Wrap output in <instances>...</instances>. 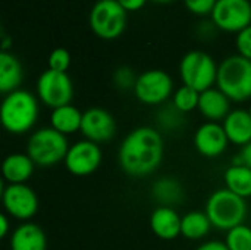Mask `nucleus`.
Segmentation results:
<instances>
[{"instance_id":"obj_1","label":"nucleus","mask_w":251,"mask_h":250,"mask_svg":"<svg viewBox=\"0 0 251 250\" xmlns=\"http://www.w3.org/2000/svg\"><path fill=\"white\" fill-rule=\"evenodd\" d=\"M163 152L165 143L162 134L153 127H138L122 140L118 159L125 174L147 177L162 164Z\"/></svg>"},{"instance_id":"obj_2","label":"nucleus","mask_w":251,"mask_h":250,"mask_svg":"<svg viewBox=\"0 0 251 250\" xmlns=\"http://www.w3.org/2000/svg\"><path fill=\"white\" fill-rule=\"evenodd\" d=\"M38 112V99L31 91L19 88L3 97L0 119L7 133L21 136L37 124Z\"/></svg>"},{"instance_id":"obj_3","label":"nucleus","mask_w":251,"mask_h":250,"mask_svg":"<svg viewBox=\"0 0 251 250\" xmlns=\"http://www.w3.org/2000/svg\"><path fill=\"white\" fill-rule=\"evenodd\" d=\"M216 85L231 102L251 99V60L241 55L225 57L218 66Z\"/></svg>"},{"instance_id":"obj_4","label":"nucleus","mask_w":251,"mask_h":250,"mask_svg":"<svg viewBox=\"0 0 251 250\" xmlns=\"http://www.w3.org/2000/svg\"><path fill=\"white\" fill-rule=\"evenodd\" d=\"M204 212L215 228L228 233L229 230L244 224L249 206L246 199L237 196L228 189H219L207 199Z\"/></svg>"},{"instance_id":"obj_5","label":"nucleus","mask_w":251,"mask_h":250,"mask_svg":"<svg viewBox=\"0 0 251 250\" xmlns=\"http://www.w3.org/2000/svg\"><path fill=\"white\" fill-rule=\"evenodd\" d=\"M69 143L66 136L60 134L51 127L40 128L34 131L26 144V153L34 161L35 167L49 168L65 161Z\"/></svg>"},{"instance_id":"obj_6","label":"nucleus","mask_w":251,"mask_h":250,"mask_svg":"<svg viewBox=\"0 0 251 250\" xmlns=\"http://www.w3.org/2000/svg\"><path fill=\"white\" fill-rule=\"evenodd\" d=\"M218 66L215 59L203 50H191L184 55L179 63V75L184 85L199 93L206 91L216 84Z\"/></svg>"},{"instance_id":"obj_7","label":"nucleus","mask_w":251,"mask_h":250,"mask_svg":"<svg viewBox=\"0 0 251 250\" xmlns=\"http://www.w3.org/2000/svg\"><path fill=\"white\" fill-rule=\"evenodd\" d=\"M126 15L118 0H97L88 15L90 28L97 37L113 40L125 31Z\"/></svg>"},{"instance_id":"obj_8","label":"nucleus","mask_w":251,"mask_h":250,"mask_svg":"<svg viewBox=\"0 0 251 250\" xmlns=\"http://www.w3.org/2000/svg\"><path fill=\"white\" fill-rule=\"evenodd\" d=\"M37 97L47 108L56 109L71 105L74 97V84L66 72L46 69L37 81Z\"/></svg>"},{"instance_id":"obj_9","label":"nucleus","mask_w":251,"mask_h":250,"mask_svg":"<svg viewBox=\"0 0 251 250\" xmlns=\"http://www.w3.org/2000/svg\"><path fill=\"white\" fill-rule=\"evenodd\" d=\"M174 93V81L171 75L162 69H149L138 75L134 85L135 97L144 105H162Z\"/></svg>"},{"instance_id":"obj_10","label":"nucleus","mask_w":251,"mask_h":250,"mask_svg":"<svg viewBox=\"0 0 251 250\" xmlns=\"http://www.w3.org/2000/svg\"><path fill=\"white\" fill-rule=\"evenodd\" d=\"M1 202L7 215L15 220L28 222L38 211V197L35 192L26 184L1 183Z\"/></svg>"},{"instance_id":"obj_11","label":"nucleus","mask_w":251,"mask_h":250,"mask_svg":"<svg viewBox=\"0 0 251 250\" xmlns=\"http://www.w3.org/2000/svg\"><path fill=\"white\" fill-rule=\"evenodd\" d=\"M210 15L216 28L228 32H240L251 25V1L218 0Z\"/></svg>"},{"instance_id":"obj_12","label":"nucleus","mask_w":251,"mask_h":250,"mask_svg":"<svg viewBox=\"0 0 251 250\" xmlns=\"http://www.w3.org/2000/svg\"><path fill=\"white\" fill-rule=\"evenodd\" d=\"M63 164L72 175L87 177L96 172L101 164L100 146L88 140L76 141L69 147Z\"/></svg>"},{"instance_id":"obj_13","label":"nucleus","mask_w":251,"mask_h":250,"mask_svg":"<svg viewBox=\"0 0 251 250\" xmlns=\"http://www.w3.org/2000/svg\"><path fill=\"white\" fill-rule=\"evenodd\" d=\"M118 125L115 118L103 108H90L82 113L81 133L85 140L93 143L110 141L116 134Z\"/></svg>"},{"instance_id":"obj_14","label":"nucleus","mask_w":251,"mask_h":250,"mask_svg":"<svg viewBox=\"0 0 251 250\" xmlns=\"http://www.w3.org/2000/svg\"><path fill=\"white\" fill-rule=\"evenodd\" d=\"M229 140L219 122H204L196 130L194 146L204 158H218L228 149Z\"/></svg>"},{"instance_id":"obj_15","label":"nucleus","mask_w":251,"mask_h":250,"mask_svg":"<svg viewBox=\"0 0 251 250\" xmlns=\"http://www.w3.org/2000/svg\"><path fill=\"white\" fill-rule=\"evenodd\" d=\"M199 111L209 122H221L231 113V100L216 87L200 93Z\"/></svg>"},{"instance_id":"obj_16","label":"nucleus","mask_w":251,"mask_h":250,"mask_svg":"<svg viewBox=\"0 0 251 250\" xmlns=\"http://www.w3.org/2000/svg\"><path fill=\"white\" fill-rule=\"evenodd\" d=\"M10 250H46L47 237L41 227L34 222H24L10 233Z\"/></svg>"},{"instance_id":"obj_17","label":"nucleus","mask_w":251,"mask_h":250,"mask_svg":"<svg viewBox=\"0 0 251 250\" xmlns=\"http://www.w3.org/2000/svg\"><path fill=\"white\" fill-rule=\"evenodd\" d=\"M182 218L174 208L159 206L150 217V227L153 233L162 240H174L181 234Z\"/></svg>"},{"instance_id":"obj_18","label":"nucleus","mask_w":251,"mask_h":250,"mask_svg":"<svg viewBox=\"0 0 251 250\" xmlns=\"http://www.w3.org/2000/svg\"><path fill=\"white\" fill-rule=\"evenodd\" d=\"M35 164L28 153H10L1 165L3 180L7 184H25L34 174Z\"/></svg>"},{"instance_id":"obj_19","label":"nucleus","mask_w":251,"mask_h":250,"mask_svg":"<svg viewBox=\"0 0 251 250\" xmlns=\"http://www.w3.org/2000/svg\"><path fill=\"white\" fill-rule=\"evenodd\" d=\"M229 143L244 147L251 143V115L246 109H235L222 124Z\"/></svg>"},{"instance_id":"obj_20","label":"nucleus","mask_w":251,"mask_h":250,"mask_svg":"<svg viewBox=\"0 0 251 250\" xmlns=\"http://www.w3.org/2000/svg\"><path fill=\"white\" fill-rule=\"evenodd\" d=\"M24 78V69L21 62L10 52L1 50L0 53V91L6 96L15 90H19V85Z\"/></svg>"},{"instance_id":"obj_21","label":"nucleus","mask_w":251,"mask_h":250,"mask_svg":"<svg viewBox=\"0 0 251 250\" xmlns=\"http://www.w3.org/2000/svg\"><path fill=\"white\" fill-rule=\"evenodd\" d=\"M82 113L78 108L74 105H65L60 108H56L51 111L50 115V125L56 131H59L63 136L74 134L81 131L82 124Z\"/></svg>"},{"instance_id":"obj_22","label":"nucleus","mask_w":251,"mask_h":250,"mask_svg":"<svg viewBox=\"0 0 251 250\" xmlns=\"http://www.w3.org/2000/svg\"><path fill=\"white\" fill-rule=\"evenodd\" d=\"M225 189L237 196L247 199L251 197V168L246 165H231L224 175Z\"/></svg>"},{"instance_id":"obj_23","label":"nucleus","mask_w":251,"mask_h":250,"mask_svg":"<svg viewBox=\"0 0 251 250\" xmlns=\"http://www.w3.org/2000/svg\"><path fill=\"white\" fill-rule=\"evenodd\" d=\"M212 222L206 212L191 211L182 217L181 221V236L188 240H200L206 237L212 228Z\"/></svg>"},{"instance_id":"obj_24","label":"nucleus","mask_w":251,"mask_h":250,"mask_svg":"<svg viewBox=\"0 0 251 250\" xmlns=\"http://www.w3.org/2000/svg\"><path fill=\"white\" fill-rule=\"evenodd\" d=\"M151 194L160 203V206H169V208H174L175 205L181 203L184 196L181 184L172 177H165L157 180L151 187Z\"/></svg>"},{"instance_id":"obj_25","label":"nucleus","mask_w":251,"mask_h":250,"mask_svg":"<svg viewBox=\"0 0 251 250\" xmlns=\"http://www.w3.org/2000/svg\"><path fill=\"white\" fill-rule=\"evenodd\" d=\"M199 100L200 93L188 85H181L174 93V106L182 113H188L194 109H199Z\"/></svg>"},{"instance_id":"obj_26","label":"nucleus","mask_w":251,"mask_h":250,"mask_svg":"<svg viewBox=\"0 0 251 250\" xmlns=\"http://www.w3.org/2000/svg\"><path fill=\"white\" fill-rule=\"evenodd\" d=\"M225 245L229 250H251V227L243 224L229 230Z\"/></svg>"},{"instance_id":"obj_27","label":"nucleus","mask_w":251,"mask_h":250,"mask_svg":"<svg viewBox=\"0 0 251 250\" xmlns=\"http://www.w3.org/2000/svg\"><path fill=\"white\" fill-rule=\"evenodd\" d=\"M47 63H49V69L51 71L66 72L71 66V53L63 47H57L49 55Z\"/></svg>"},{"instance_id":"obj_28","label":"nucleus","mask_w":251,"mask_h":250,"mask_svg":"<svg viewBox=\"0 0 251 250\" xmlns=\"http://www.w3.org/2000/svg\"><path fill=\"white\" fill-rule=\"evenodd\" d=\"M137 78L138 77L134 74V71L129 66H121L113 74V83L121 90H129V88L134 90Z\"/></svg>"},{"instance_id":"obj_29","label":"nucleus","mask_w":251,"mask_h":250,"mask_svg":"<svg viewBox=\"0 0 251 250\" xmlns=\"http://www.w3.org/2000/svg\"><path fill=\"white\" fill-rule=\"evenodd\" d=\"M235 44H237L238 55H241L246 59L251 60V25L246 27L240 32H237Z\"/></svg>"},{"instance_id":"obj_30","label":"nucleus","mask_w":251,"mask_h":250,"mask_svg":"<svg viewBox=\"0 0 251 250\" xmlns=\"http://www.w3.org/2000/svg\"><path fill=\"white\" fill-rule=\"evenodd\" d=\"M218 0H184L187 9L196 15H207L212 13Z\"/></svg>"},{"instance_id":"obj_31","label":"nucleus","mask_w":251,"mask_h":250,"mask_svg":"<svg viewBox=\"0 0 251 250\" xmlns=\"http://www.w3.org/2000/svg\"><path fill=\"white\" fill-rule=\"evenodd\" d=\"M182 112H179L174 105L171 106V109H163L159 113V122L163 128H174L178 127V121L181 119Z\"/></svg>"},{"instance_id":"obj_32","label":"nucleus","mask_w":251,"mask_h":250,"mask_svg":"<svg viewBox=\"0 0 251 250\" xmlns=\"http://www.w3.org/2000/svg\"><path fill=\"white\" fill-rule=\"evenodd\" d=\"M119 4L126 10V12H135V10H140L147 0H118Z\"/></svg>"},{"instance_id":"obj_33","label":"nucleus","mask_w":251,"mask_h":250,"mask_svg":"<svg viewBox=\"0 0 251 250\" xmlns=\"http://www.w3.org/2000/svg\"><path fill=\"white\" fill-rule=\"evenodd\" d=\"M196 250H229L228 246L225 245V242H218V240H212V242H206L203 245H200Z\"/></svg>"},{"instance_id":"obj_34","label":"nucleus","mask_w":251,"mask_h":250,"mask_svg":"<svg viewBox=\"0 0 251 250\" xmlns=\"http://www.w3.org/2000/svg\"><path fill=\"white\" fill-rule=\"evenodd\" d=\"M238 156L241 158V164H243V165L251 168V143L246 144V146L241 149V152L238 153Z\"/></svg>"},{"instance_id":"obj_35","label":"nucleus","mask_w":251,"mask_h":250,"mask_svg":"<svg viewBox=\"0 0 251 250\" xmlns=\"http://www.w3.org/2000/svg\"><path fill=\"white\" fill-rule=\"evenodd\" d=\"M9 233H12L10 231V221H9L6 214H1V217H0V237L4 239V237H7Z\"/></svg>"},{"instance_id":"obj_36","label":"nucleus","mask_w":251,"mask_h":250,"mask_svg":"<svg viewBox=\"0 0 251 250\" xmlns=\"http://www.w3.org/2000/svg\"><path fill=\"white\" fill-rule=\"evenodd\" d=\"M153 1H157V3H169V1H174V0H153Z\"/></svg>"},{"instance_id":"obj_37","label":"nucleus","mask_w":251,"mask_h":250,"mask_svg":"<svg viewBox=\"0 0 251 250\" xmlns=\"http://www.w3.org/2000/svg\"><path fill=\"white\" fill-rule=\"evenodd\" d=\"M249 113L251 115V105H250V108H249Z\"/></svg>"}]
</instances>
